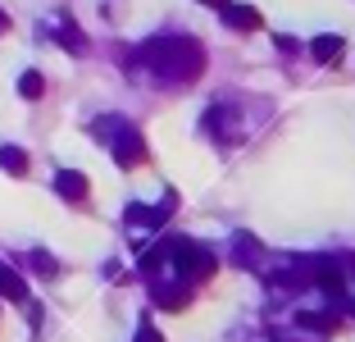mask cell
Listing matches in <instances>:
<instances>
[{
  "mask_svg": "<svg viewBox=\"0 0 355 342\" xmlns=\"http://www.w3.org/2000/svg\"><path fill=\"white\" fill-rule=\"evenodd\" d=\"M96 133H101L105 142H114V160H119L123 169L141 165V156H146V146H141V137H137L128 124H96Z\"/></svg>",
  "mask_w": 355,
  "mask_h": 342,
  "instance_id": "6da1fadb",
  "label": "cell"
},
{
  "mask_svg": "<svg viewBox=\"0 0 355 342\" xmlns=\"http://www.w3.org/2000/svg\"><path fill=\"white\" fill-rule=\"evenodd\" d=\"M55 192H60L64 201H87V178L78 174V169H60V174H55Z\"/></svg>",
  "mask_w": 355,
  "mask_h": 342,
  "instance_id": "3957f363",
  "label": "cell"
},
{
  "mask_svg": "<svg viewBox=\"0 0 355 342\" xmlns=\"http://www.w3.org/2000/svg\"><path fill=\"white\" fill-rule=\"evenodd\" d=\"M0 169L14 174V178H23V174H28V156H23L19 146H0Z\"/></svg>",
  "mask_w": 355,
  "mask_h": 342,
  "instance_id": "5b68a950",
  "label": "cell"
},
{
  "mask_svg": "<svg viewBox=\"0 0 355 342\" xmlns=\"http://www.w3.org/2000/svg\"><path fill=\"white\" fill-rule=\"evenodd\" d=\"M0 297H10V301H19V306H23V301H28V283H23L19 274L10 270V265H0Z\"/></svg>",
  "mask_w": 355,
  "mask_h": 342,
  "instance_id": "277c9868",
  "label": "cell"
},
{
  "mask_svg": "<svg viewBox=\"0 0 355 342\" xmlns=\"http://www.w3.org/2000/svg\"><path fill=\"white\" fill-rule=\"evenodd\" d=\"M137 342H164V338H159L150 324H141V329H137Z\"/></svg>",
  "mask_w": 355,
  "mask_h": 342,
  "instance_id": "30bf717a",
  "label": "cell"
},
{
  "mask_svg": "<svg viewBox=\"0 0 355 342\" xmlns=\"http://www.w3.org/2000/svg\"><path fill=\"white\" fill-rule=\"evenodd\" d=\"M209 5H219V10H223V5H228V0H209Z\"/></svg>",
  "mask_w": 355,
  "mask_h": 342,
  "instance_id": "7c38bea8",
  "label": "cell"
},
{
  "mask_svg": "<svg viewBox=\"0 0 355 342\" xmlns=\"http://www.w3.org/2000/svg\"><path fill=\"white\" fill-rule=\"evenodd\" d=\"M337 51H342V37H319V42H314V55H319V60H333Z\"/></svg>",
  "mask_w": 355,
  "mask_h": 342,
  "instance_id": "ba28073f",
  "label": "cell"
},
{
  "mask_svg": "<svg viewBox=\"0 0 355 342\" xmlns=\"http://www.w3.org/2000/svg\"><path fill=\"white\" fill-rule=\"evenodd\" d=\"M0 32H10V14L5 10H0Z\"/></svg>",
  "mask_w": 355,
  "mask_h": 342,
  "instance_id": "8fae6325",
  "label": "cell"
},
{
  "mask_svg": "<svg viewBox=\"0 0 355 342\" xmlns=\"http://www.w3.org/2000/svg\"><path fill=\"white\" fill-rule=\"evenodd\" d=\"M223 19H228L232 28H241V32L260 28V14H255V10H237V5H223Z\"/></svg>",
  "mask_w": 355,
  "mask_h": 342,
  "instance_id": "8992f818",
  "label": "cell"
},
{
  "mask_svg": "<svg viewBox=\"0 0 355 342\" xmlns=\"http://www.w3.org/2000/svg\"><path fill=\"white\" fill-rule=\"evenodd\" d=\"M32 265H37L42 274H55V260L46 256V251H32Z\"/></svg>",
  "mask_w": 355,
  "mask_h": 342,
  "instance_id": "9c48e42d",
  "label": "cell"
},
{
  "mask_svg": "<svg viewBox=\"0 0 355 342\" xmlns=\"http://www.w3.org/2000/svg\"><path fill=\"white\" fill-rule=\"evenodd\" d=\"M42 92H46V78H42L37 69H28V73L19 78V96H23V101H37Z\"/></svg>",
  "mask_w": 355,
  "mask_h": 342,
  "instance_id": "52a82bcc",
  "label": "cell"
},
{
  "mask_svg": "<svg viewBox=\"0 0 355 342\" xmlns=\"http://www.w3.org/2000/svg\"><path fill=\"white\" fill-rule=\"evenodd\" d=\"M173 265H178V274L187 283H196V279H209L214 274V256H209L205 247H196V242H173Z\"/></svg>",
  "mask_w": 355,
  "mask_h": 342,
  "instance_id": "7a4b0ae2",
  "label": "cell"
}]
</instances>
